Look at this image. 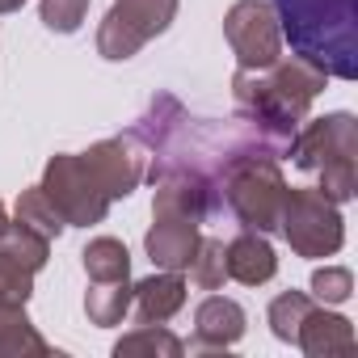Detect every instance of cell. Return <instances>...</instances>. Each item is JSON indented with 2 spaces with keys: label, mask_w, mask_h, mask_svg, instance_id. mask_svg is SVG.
<instances>
[{
  "label": "cell",
  "mask_w": 358,
  "mask_h": 358,
  "mask_svg": "<svg viewBox=\"0 0 358 358\" xmlns=\"http://www.w3.org/2000/svg\"><path fill=\"white\" fill-rule=\"evenodd\" d=\"M350 291H354V274L345 266H324V270L312 274V295L320 303H345Z\"/></svg>",
  "instance_id": "24"
},
{
  "label": "cell",
  "mask_w": 358,
  "mask_h": 358,
  "mask_svg": "<svg viewBox=\"0 0 358 358\" xmlns=\"http://www.w3.org/2000/svg\"><path fill=\"white\" fill-rule=\"evenodd\" d=\"M30 295H34V270L22 266V262L9 257V253H0V303L26 308Z\"/></svg>",
  "instance_id": "23"
},
{
  "label": "cell",
  "mask_w": 358,
  "mask_h": 358,
  "mask_svg": "<svg viewBox=\"0 0 358 358\" xmlns=\"http://www.w3.org/2000/svg\"><path fill=\"white\" fill-rule=\"evenodd\" d=\"M295 345L312 358H329V354H354V329L345 316H333L324 308H312L295 333Z\"/></svg>",
  "instance_id": "14"
},
{
  "label": "cell",
  "mask_w": 358,
  "mask_h": 358,
  "mask_svg": "<svg viewBox=\"0 0 358 358\" xmlns=\"http://www.w3.org/2000/svg\"><path fill=\"white\" fill-rule=\"evenodd\" d=\"M278 5V30L291 38L295 55L324 68V76L354 80L358 72V47H354V0H274Z\"/></svg>",
  "instance_id": "2"
},
{
  "label": "cell",
  "mask_w": 358,
  "mask_h": 358,
  "mask_svg": "<svg viewBox=\"0 0 358 358\" xmlns=\"http://www.w3.org/2000/svg\"><path fill=\"white\" fill-rule=\"evenodd\" d=\"M26 5V0H0V13H17Z\"/></svg>",
  "instance_id": "26"
},
{
  "label": "cell",
  "mask_w": 358,
  "mask_h": 358,
  "mask_svg": "<svg viewBox=\"0 0 358 358\" xmlns=\"http://www.w3.org/2000/svg\"><path fill=\"white\" fill-rule=\"evenodd\" d=\"M89 173L97 177V186L106 190V199H127L148 173V148L127 131V135H114V139H101L93 143L89 152H80Z\"/></svg>",
  "instance_id": "8"
},
{
  "label": "cell",
  "mask_w": 358,
  "mask_h": 358,
  "mask_svg": "<svg viewBox=\"0 0 358 358\" xmlns=\"http://www.w3.org/2000/svg\"><path fill=\"white\" fill-rule=\"evenodd\" d=\"M324 68L303 55H278L270 68H241L232 76V97L241 122L257 127L278 152L291 148V135L308 118L312 97L324 89Z\"/></svg>",
  "instance_id": "1"
},
{
  "label": "cell",
  "mask_w": 358,
  "mask_h": 358,
  "mask_svg": "<svg viewBox=\"0 0 358 358\" xmlns=\"http://www.w3.org/2000/svg\"><path fill=\"white\" fill-rule=\"evenodd\" d=\"M13 215H17V224L34 228V232H38V236H47V241H55V236L68 228V224H64V215L55 211V203L47 199V190H43V186H30V190H22V199H17Z\"/></svg>",
  "instance_id": "16"
},
{
  "label": "cell",
  "mask_w": 358,
  "mask_h": 358,
  "mask_svg": "<svg viewBox=\"0 0 358 358\" xmlns=\"http://www.w3.org/2000/svg\"><path fill=\"white\" fill-rule=\"evenodd\" d=\"M182 303H186V282L177 278V270H160L131 287V308L139 324H164L169 316L182 312Z\"/></svg>",
  "instance_id": "12"
},
{
  "label": "cell",
  "mask_w": 358,
  "mask_h": 358,
  "mask_svg": "<svg viewBox=\"0 0 358 358\" xmlns=\"http://www.w3.org/2000/svg\"><path fill=\"white\" fill-rule=\"evenodd\" d=\"M186 270H190V282H194L199 291H220V287H224V278H228L224 241H215V236H203Z\"/></svg>",
  "instance_id": "20"
},
{
  "label": "cell",
  "mask_w": 358,
  "mask_h": 358,
  "mask_svg": "<svg viewBox=\"0 0 358 358\" xmlns=\"http://www.w3.org/2000/svg\"><path fill=\"white\" fill-rule=\"evenodd\" d=\"M43 190L55 203V211L64 215V224H76V228L101 224L110 211V199L97 186V177L89 173L85 156H72V152L51 156V164L43 173Z\"/></svg>",
  "instance_id": "6"
},
{
  "label": "cell",
  "mask_w": 358,
  "mask_h": 358,
  "mask_svg": "<svg viewBox=\"0 0 358 358\" xmlns=\"http://www.w3.org/2000/svg\"><path fill=\"white\" fill-rule=\"evenodd\" d=\"M278 232L299 257H333L345 241L341 211L320 190H287L278 211Z\"/></svg>",
  "instance_id": "4"
},
{
  "label": "cell",
  "mask_w": 358,
  "mask_h": 358,
  "mask_svg": "<svg viewBox=\"0 0 358 358\" xmlns=\"http://www.w3.org/2000/svg\"><path fill=\"white\" fill-rule=\"evenodd\" d=\"M312 308H316L312 295H303V291H282V295L270 303V329H274V337L295 345V333H299V324H303V316H308Z\"/></svg>",
  "instance_id": "21"
},
{
  "label": "cell",
  "mask_w": 358,
  "mask_h": 358,
  "mask_svg": "<svg viewBox=\"0 0 358 358\" xmlns=\"http://www.w3.org/2000/svg\"><path fill=\"white\" fill-rule=\"evenodd\" d=\"M0 354H51V345L38 337L22 308L0 303Z\"/></svg>",
  "instance_id": "17"
},
{
  "label": "cell",
  "mask_w": 358,
  "mask_h": 358,
  "mask_svg": "<svg viewBox=\"0 0 358 358\" xmlns=\"http://www.w3.org/2000/svg\"><path fill=\"white\" fill-rule=\"evenodd\" d=\"M152 215H156V224H152V232H148V257H152V266L182 274V270L190 266L199 241H203V236H199V220L173 215V211H152Z\"/></svg>",
  "instance_id": "10"
},
{
  "label": "cell",
  "mask_w": 358,
  "mask_h": 358,
  "mask_svg": "<svg viewBox=\"0 0 358 358\" xmlns=\"http://www.w3.org/2000/svg\"><path fill=\"white\" fill-rule=\"evenodd\" d=\"M0 253H9V257H17L22 266H30L34 274L47 266V253H51V241L47 236H38L34 228H26V224H9L5 232H0Z\"/></svg>",
  "instance_id": "18"
},
{
  "label": "cell",
  "mask_w": 358,
  "mask_h": 358,
  "mask_svg": "<svg viewBox=\"0 0 358 358\" xmlns=\"http://www.w3.org/2000/svg\"><path fill=\"white\" fill-rule=\"evenodd\" d=\"M224 34H228V47L236 51L241 68H270L282 55L278 13L266 0H236L224 17Z\"/></svg>",
  "instance_id": "7"
},
{
  "label": "cell",
  "mask_w": 358,
  "mask_h": 358,
  "mask_svg": "<svg viewBox=\"0 0 358 358\" xmlns=\"http://www.w3.org/2000/svg\"><path fill=\"white\" fill-rule=\"evenodd\" d=\"M85 270H89V278H127L131 274V253H127L122 241L97 236L85 249Z\"/></svg>",
  "instance_id": "19"
},
{
  "label": "cell",
  "mask_w": 358,
  "mask_h": 358,
  "mask_svg": "<svg viewBox=\"0 0 358 358\" xmlns=\"http://www.w3.org/2000/svg\"><path fill=\"white\" fill-rule=\"evenodd\" d=\"M5 228H9V211H5V207H0V232H5Z\"/></svg>",
  "instance_id": "27"
},
{
  "label": "cell",
  "mask_w": 358,
  "mask_h": 358,
  "mask_svg": "<svg viewBox=\"0 0 358 358\" xmlns=\"http://www.w3.org/2000/svg\"><path fill=\"white\" fill-rule=\"evenodd\" d=\"M186 345L177 341L169 329H160V324H139L135 333H127L118 345H114V354L122 358V354H156V358H177Z\"/></svg>",
  "instance_id": "22"
},
{
  "label": "cell",
  "mask_w": 358,
  "mask_h": 358,
  "mask_svg": "<svg viewBox=\"0 0 358 358\" xmlns=\"http://www.w3.org/2000/svg\"><path fill=\"white\" fill-rule=\"evenodd\" d=\"M282 194L287 182L278 173V156L270 152H241L220 182V199L224 211H232V220L245 232H278V211H282Z\"/></svg>",
  "instance_id": "3"
},
{
  "label": "cell",
  "mask_w": 358,
  "mask_h": 358,
  "mask_svg": "<svg viewBox=\"0 0 358 358\" xmlns=\"http://www.w3.org/2000/svg\"><path fill=\"white\" fill-rule=\"evenodd\" d=\"M299 169L308 173H320L324 164H337V160H354L358 156V127L350 114H329V118H316L308 122L303 131L291 135V148Z\"/></svg>",
  "instance_id": "9"
},
{
  "label": "cell",
  "mask_w": 358,
  "mask_h": 358,
  "mask_svg": "<svg viewBox=\"0 0 358 358\" xmlns=\"http://www.w3.org/2000/svg\"><path fill=\"white\" fill-rule=\"evenodd\" d=\"M85 13H89V0H43V26L55 34L80 30Z\"/></svg>",
  "instance_id": "25"
},
{
  "label": "cell",
  "mask_w": 358,
  "mask_h": 358,
  "mask_svg": "<svg viewBox=\"0 0 358 358\" xmlns=\"http://www.w3.org/2000/svg\"><path fill=\"white\" fill-rule=\"evenodd\" d=\"M245 333V308L224 295H207L194 312V345L199 350H228Z\"/></svg>",
  "instance_id": "11"
},
{
  "label": "cell",
  "mask_w": 358,
  "mask_h": 358,
  "mask_svg": "<svg viewBox=\"0 0 358 358\" xmlns=\"http://www.w3.org/2000/svg\"><path fill=\"white\" fill-rule=\"evenodd\" d=\"M224 262H228V278H236L245 287H262L278 270V257L262 232H241L232 245H224Z\"/></svg>",
  "instance_id": "13"
},
{
  "label": "cell",
  "mask_w": 358,
  "mask_h": 358,
  "mask_svg": "<svg viewBox=\"0 0 358 358\" xmlns=\"http://www.w3.org/2000/svg\"><path fill=\"white\" fill-rule=\"evenodd\" d=\"M89 295H85V312L93 324L110 329L122 324V316L131 312V282L127 278H89Z\"/></svg>",
  "instance_id": "15"
},
{
  "label": "cell",
  "mask_w": 358,
  "mask_h": 358,
  "mask_svg": "<svg viewBox=\"0 0 358 358\" xmlns=\"http://www.w3.org/2000/svg\"><path fill=\"white\" fill-rule=\"evenodd\" d=\"M177 13V0H114V9L106 13L101 30H97V51L101 59H131L139 55L156 34L169 30Z\"/></svg>",
  "instance_id": "5"
}]
</instances>
